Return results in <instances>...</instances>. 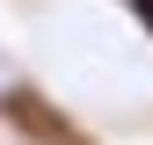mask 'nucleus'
<instances>
[{"label": "nucleus", "instance_id": "nucleus-1", "mask_svg": "<svg viewBox=\"0 0 153 145\" xmlns=\"http://www.w3.org/2000/svg\"><path fill=\"white\" fill-rule=\"evenodd\" d=\"M0 116H7L22 138H36V145H88L73 123H59V109L44 94H29V87H7V94H0Z\"/></svg>", "mask_w": 153, "mask_h": 145}]
</instances>
